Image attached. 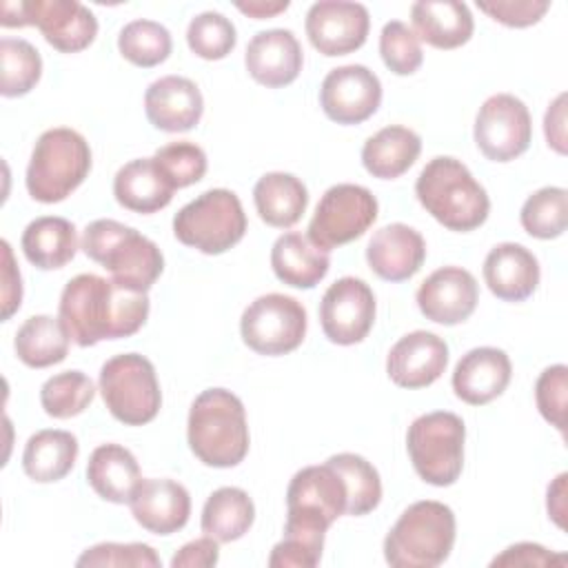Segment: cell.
<instances>
[{"mask_svg": "<svg viewBox=\"0 0 568 568\" xmlns=\"http://www.w3.org/2000/svg\"><path fill=\"white\" fill-rule=\"evenodd\" d=\"M539 262L524 244L501 242L484 260V282L504 302L528 300L539 286Z\"/></svg>", "mask_w": 568, "mask_h": 568, "instance_id": "25", "label": "cell"}, {"mask_svg": "<svg viewBox=\"0 0 568 568\" xmlns=\"http://www.w3.org/2000/svg\"><path fill=\"white\" fill-rule=\"evenodd\" d=\"M326 526L302 515L286 513L284 537L268 555L271 568H313L322 559Z\"/></svg>", "mask_w": 568, "mask_h": 568, "instance_id": "36", "label": "cell"}, {"mask_svg": "<svg viewBox=\"0 0 568 568\" xmlns=\"http://www.w3.org/2000/svg\"><path fill=\"white\" fill-rule=\"evenodd\" d=\"M240 333L257 355H286L304 342L306 308L284 293L260 295L244 308Z\"/></svg>", "mask_w": 568, "mask_h": 568, "instance_id": "10", "label": "cell"}, {"mask_svg": "<svg viewBox=\"0 0 568 568\" xmlns=\"http://www.w3.org/2000/svg\"><path fill=\"white\" fill-rule=\"evenodd\" d=\"M87 257L109 271L111 280L129 291L149 293L164 271L162 251L153 240L118 220H93L82 233Z\"/></svg>", "mask_w": 568, "mask_h": 568, "instance_id": "4", "label": "cell"}, {"mask_svg": "<svg viewBox=\"0 0 568 568\" xmlns=\"http://www.w3.org/2000/svg\"><path fill=\"white\" fill-rule=\"evenodd\" d=\"M133 519L153 535H173L186 526L191 515L189 490L166 477H151L138 484L131 501Z\"/></svg>", "mask_w": 568, "mask_h": 568, "instance_id": "21", "label": "cell"}, {"mask_svg": "<svg viewBox=\"0 0 568 568\" xmlns=\"http://www.w3.org/2000/svg\"><path fill=\"white\" fill-rule=\"evenodd\" d=\"M0 71V93L4 98H20L40 82L42 58L31 42L22 38H2Z\"/></svg>", "mask_w": 568, "mask_h": 568, "instance_id": "39", "label": "cell"}, {"mask_svg": "<svg viewBox=\"0 0 568 568\" xmlns=\"http://www.w3.org/2000/svg\"><path fill=\"white\" fill-rule=\"evenodd\" d=\"M246 233V213L229 189H209L184 204L173 217V235L206 255H220Z\"/></svg>", "mask_w": 568, "mask_h": 568, "instance_id": "7", "label": "cell"}, {"mask_svg": "<svg viewBox=\"0 0 568 568\" xmlns=\"http://www.w3.org/2000/svg\"><path fill=\"white\" fill-rule=\"evenodd\" d=\"M346 484L328 462L297 470L286 488V513L315 519L326 528L346 515Z\"/></svg>", "mask_w": 568, "mask_h": 568, "instance_id": "17", "label": "cell"}, {"mask_svg": "<svg viewBox=\"0 0 568 568\" xmlns=\"http://www.w3.org/2000/svg\"><path fill=\"white\" fill-rule=\"evenodd\" d=\"M0 24L2 27H27L24 2H2Z\"/></svg>", "mask_w": 568, "mask_h": 568, "instance_id": "54", "label": "cell"}, {"mask_svg": "<svg viewBox=\"0 0 568 568\" xmlns=\"http://www.w3.org/2000/svg\"><path fill=\"white\" fill-rule=\"evenodd\" d=\"M466 426L450 410H435L413 419L406 450L415 473L430 486H453L464 468Z\"/></svg>", "mask_w": 568, "mask_h": 568, "instance_id": "8", "label": "cell"}, {"mask_svg": "<svg viewBox=\"0 0 568 568\" xmlns=\"http://www.w3.org/2000/svg\"><path fill=\"white\" fill-rule=\"evenodd\" d=\"M475 144L493 162H510L528 151L532 120L528 106L513 93L490 95L475 118Z\"/></svg>", "mask_w": 568, "mask_h": 568, "instance_id": "12", "label": "cell"}, {"mask_svg": "<svg viewBox=\"0 0 568 568\" xmlns=\"http://www.w3.org/2000/svg\"><path fill=\"white\" fill-rule=\"evenodd\" d=\"M149 122L166 133L191 131L204 111L197 84L184 75H164L149 84L144 93Z\"/></svg>", "mask_w": 568, "mask_h": 568, "instance_id": "23", "label": "cell"}, {"mask_svg": "<svg viewBox=\"0 0 568 568\" xmlns=\"http://www.w3.org/2000/svg\"><path fill=\"white\" fill-rule=\"evenodd\" d=\"M422 153V138L402 124H390L371 135L362 146L364 169L379 180L404 175Z\"/></svg>", "mask_w": 568, "mask_h": 568, "instance_id": "30", "label": "cell"}, {"mask_svg": "<svg viewBox=\"0 0 568 568\" xmlns=\"http://www.w3.org/2000/svg\"><path fill=\"white\" fill-rule=\"evenodd\" d=\"M415 297L426 320L455 326L475 313L479 286L470 271L462 266H442L419 284Z\"/></svg>", "mask_w": 568, "mask_h": 568, "instance_id": "16", "label": "cell"}, {"mask_svg": "<svg viewBox=\"0 0 568 568\" xmlns=\"http://www.w3.org/2000/svg\"><path fill=\"white\" fill-rule=\"evenodd\" d=\"M415 195L442 226L457 233L481 226L490 211L486 189L464 162L450 155H437L422 169Z\"/></svg>", "mask_w": 568, "mask_h": 568, "instance_id": "3", "label": "cell"}, {"mask_svg": "<svg viewBox=\"0 0 568 568\" xmlns=\"http://www.w3.org/2000/svg\"><path fill=\"white\" fill-rule=\"evenodd\" d=\"M253 202L262 222L275 229H288L300 222L308 206V191L293 173H264L253 186Z\"/></svg>", "mask_w": 568, "mask_h": 568, "instance_id": "31", "label": "cell"}, {"mask_svg": "<svg viewBox=\"0 0 568 568\" xmlns=\"http://www.w3.org/2000/svg\"><path fill=\"white\" fill-rule=\"evenodd\" d=\"M80 444L73 433L44 428L33 433L22 453V468L29 479L40 484L60 481L67 477L78 459Z\"/></svg>", "mask_w": 568, "mask_h": 568, "instance_id": "33", "label": "cell"}, {"mask_svg": "<svg viewBox=\"0 0 568 568\" xmlns=\"http://www.w3.org/2000/svg\"><path fill=\"white\" fill-rule=\"evenodd\" d=\"M244 64L257 84L280 89L297 80L304 53L291 29H268L248 40Z\"/></svg>", "mask_w": 568, "mask_h": 568, "instance_id": "20", "label": "cell"}, {"mask_svg": "<svg viewBox=\"0 0 568 568\" xmlns=\"http://www.w3.org/2000/svg\"><path fill=\"white\" fill-rule=\"evenodd\" d=\"M519 222L524 231L537 240H555L568 224V193L561 186H544L535 191L521 206Z\"/></svg>", "mask_w": 568, "mask_h": 568, "instance_id": "40", "label": "cell"}, {"mask_svg": "<svg viewBox=\"0 0 568 568\" xmlns=\"http://www.w3.org/2000/svg\"><path fill=\"white\" fill-rule=\"evenodd\" d=\"M566 397H568V368L555 364L541 371L535 384V402L541 417L559 433L566 428Z\"/></svg>", "mask_w": 568, "mask_h": 568, "instance_id": "46", "label": "cell"}, {"mask_svg": "<svg viewBox=\"0 0 568 568\" xmlns=\"http://www.w3.org/2000/svg\"><path fill=\"white\" fill-rule=\"evenodd\" d=\"M426 260V242L408 224L393 222L373 233L366 246L371 271L386 282L410 280Z\"/></svg>", "mask_w": 568, "mask_h": 568, "instance_id": "22", "label": "cell"}, {"mask_svg": "<svg viewBox=\"0 0 568 568\" xmlns=\"http://www.w3.org/2000/svg\"><path fill=\"white\" fill-rule=\"evenodd\" d=\"M118 49H120V55L131 64L151 69L162 64L171 55L173 40L164 24L140 18V20H131L120 29Z\"/></svg>", "mask_w": 568, "mask_h": 568, "instance_id": "38", "label": "cell"}, {"mask_svg": "<svg viewBox=\"0 0 568 568\" xmlns=\"http://www.w3.org/2000/svg\"><path fill=\"white\" fill-rule=\"evenodd\" d=\"M546 142L559 155H566V93H559L544 115Z\"/></svg>", "mask_w": 568, "mask_h": 568, "instance_id": "51", "label": "cell"}, {"mask_svg": "<svg viewBox=\"0 0 568 568\" xmlns=\"http://www.w3.org/2000/svg\"><path fill=\"white\" fill-rule=\"evenodd\" d=\"M175 189L162 175L153 158H138L118 169L113 178V195L120 206L133 213H155L173 200Z\"/></svg>", "mask_w": 568, "mask_h": 568, "instance_id": "28", "label": "cell"}, {"mask_svg": "<svg viewBox=\"0 0 568 568\" xmlns=\"http://www.w3.org/2000/svg\"><path fill=\"white\" fill-rule=\"evenodd\" d=\"M95 386L82 371H64L49 377L40 388V404L49 417L69 419L87 410Z\"/></svg>", "mask_w": 568, "mask_h": 568, "instance_id": "41", "label": "cell"}, {"mask_svg": "<svg viewBox=\"0 0 568 568\" xmlns=\"http://www.w3.org/2000/svg\"><path fill=\"white\" fill-rule=\"evenodd\" d=\"M24 16L27 27H38L44 40L62 53H78L98 36L95 16L78 0H27Z\"/></svg>", "mask_w": 568, "mask_h": 568, "instance_id": "18", "label": "cell"}, {"mask_svg": "<svg viewBox=\"0 0 568 568\" xmlns=\"http://www.w3.org/2000/svg\"><path fill=\"white\" fill-rule=\"evenodd\" d=\"M304 27L311 44L320 53L333 58L353 53L366 42L371 16L359 2L320 0L311 4Z\"/></svg>", "mask_w": 568, "mask_h": 568, "instance_id": "15", "label": "cell"}, {"mask_svg": "<svg viewBox=\"0 0 568 568\" xmlns=\"http://www.w3.org/2000/svg\"><path fill=\"white\" fill-rule=\"evenodd\" d=\"M510 377L513 364L501 348L477 346L457 362L453 371V390L462 402L484 406L506 390Z\"/></svg>", "mask_w": 568, "mask_h": 568, "instance_id": "24", "label": "cell"}, {"mask_svg": "<svg viewBox=\"0 0 568 568\" xmlns=\"http://www.w3.org/2000/svg\"><path fill=\"white\" fill-rule=\"evenodd\" d=\"M455 513L450 506L422 499L410 504L384 539V559L393 568H435L455 546Z\"/></svg>", "mask_w": 568, "mask_h": 568, "instance_id": "5", "label": "cell"}, {"mask_svg": "<svg viewBox=\"0 0 568 568\" xmlns=\"http://www.w3.org/2000/svg\"><path fill=\"white\" fill-rule=\"evenodd\" d=\"M149 308L146 293L122 288L95 273H80L62 288L58 317L69 337L87 348L102 339L138 333L149 317Z\"/></svg>", "mask_w": 568, "mask_h": 568, "instance_id": "1", "label": "cell"}, {"mask_svg": "<svg viewBox=\"0 0 568 568\" xmlns=\"http://www.w3.org/2000/svg\"><path fill=\"white\" fill-rule=\"evenodd\" d=\"M373 288L359 277H339L320 302V324L324 335L339 346L362 342L375 322Z\"/></svg>", "mask_w": 568, "mask_h": 568, "instance_id": "13", "label": "cell"}, {"mask_svg": "<svg viewBox=\"0 0 568 568\" xmlns=\"http://www.w3.org/2000/svg\"><path fill=\"white\" fill-rule=\"evenodd\" d=\"M344 479L348 493L346 515L362 517L377 508L382 499V479L377 468L362 455L337 453L326 459Z\"/></svg>", "mask_w": 568, "mask_h": 568, "instance_id": "37", "label": "cell"}, {"mask_svg": "<svg viewBox=\"0 0 568 568\" xmlns=\"http://www.w3.org/2000/svg\"><path fill=\"white\" fill-rule=\"evenodd\" d=\"M382 104V82L364 64L331 69L320 87V106L337 124H359Z\"/></svg>", "mask_w": 568, "mask_h": 568, "instance_id": "14", "label": "cell"}, {"mask_svg": "<svg viewBox=\"0 0 568 568\" xmlns=\"http://www.w3.org/2000/svg\"><path fill=\"white\" fill-rule=\"evenodd\" d=\"M162 175L173 189H184L200 182L206 173V153L202 146L189 140L164 144L153 155Z\"/></svg>", "mask_w": 568, "mask_h": 568, "instance_id": "43", "label": "cell"}, {"mask_svg": "<svg viewBox=\"0 0 568 568\" xmlns=\"http://www.w3.org/2000/svg\"><path fill=\"white\" fill-rule=\"evenodd\" d=\"M566 479L568 475L566 473H559L555 477V481L548 486V495H546V508H548V515L550 519L564 528V517H566Z\"/></svg>", "mask_w": 568, "mask_h": 568, "instance_id": "52", "label": "cell"}, {"mask_svg": "<svg viewBox=\"0 0 568 568\" xmlns=\"http://www.w3.org/2000/svg\"><path fill=\"white\" fill-rule=\"evenodd\" d=\"M566 559L550 552L541 544L532 541H519L508 546L501 555H497L490 566H552V564H564Z\"/></svg>", "mask_w": 568, "mask_h": 568, "instance_id": "48", "label": "cell"}, {"mask_svg": "<svg viewBox=\"0 0 568 568\" xmlns=\"http://www.w3.org/2000/svg\"><path fill=\"white\" fill-rule=\"evenodd\" d=\"M255 519V504L246 490L222 486L209 495L202 508V532L220 544L237 541L248 532Z\"/></svg>", "mask_w": 568, "mask_h": 568, "instance_id": "34", "label": "cell"}, {"mask_svg": "<svg viewBox=\"0 0 568 568\" xmlns=\"http://www.w3.org/2000/svg\"><path fill=\"white\" fill-rule=\"evenodd\" d=\"M331 266L328 251L315 246L308 235L288 231L273 242L271 268L275 277L293 288L317 286Z\"/></svg>", "mask_w": 568, "mask_h": 568, "instance_id": "27", "label": "cell"}, {"mask_svg": "<svg viewBox=\"0 0 568 568\" xmlns=\"http://www.w3.org/2000/svg\"><path fill=\"white\" fill-rule=\"evenodd\" d=\"M220 559V541L204 535L184 544L171 559L173 568H211Z\"/></svg>", "mask_w": 568, "mask_h": 568, "instance_id": "49", "label": "cell"}, {"mask_svg": "<svg viewBox=\"0 0 568 568\" xmlns=\"http://www.w3.org/2000/svg\"><path fill=\"white\" fill-rule=\"evenodd\" d=\"M100 393L109 413L126 426L149 424L162 406L155 366L140 353L106 359L100 368Z\"/></svg>", "mask_w": 568, "mask_h": 568, "instance_id": "9", "label": "cell"}, {"mask_svg": "<svg viewBox=\"0 0 568 568\" xmlns=\"http://www.w3.org/2000/svg\"><path fill=\"white\" fill-rule=\"evenodd\" d=\"M235 42H237V33L233 22L217 11L197 13L189 22L186 44L202 60L226 58L235 49Z\"/></svg>", "mask_w": 568, "mask_h": 568, "instance_id": "42", "label": "cell"}, {"mask_svg": "<svg viewBox=\"0 0 568 568\" xmlns=\"http://www.w3.org/2000/svg\"><path fill=\"white\" fill-rule=\"evenodd\" d=\"M89 486L111 504H129L142 473L133 453L120 444L98 446L87 464Z\"/></svg>", "mask_w": 568, "mask_h": 568, "instance_id": "29", "label": "cell"}, {"mask_svg": "<svg viewBox=\"0 0 568 568\" xmlns=\"http://www.w3.org/2000/svg\"><path fill=\"white\" fill-rule=\"evenodd\" d=\"M479 11L490 16L493 20L513 27L524 29L530 24H537L546 11L550 9L548 0H490V2H477Z\"/></svg>", "mask_w": 568, "mask_h": 568, "instance_id": "47", "label": "cell"}, {"mask_svg": "<svg viewBox=\"0 0 568 568\" xmlns=\"http://www.w3.org/2000/svg\"><path fill=\"white\" fill-rule=\"evenodd\" d=\"M69 333L60 317L31 315L16 333L13 348L29 368H47L60 364L69 353Z\"/></svg>", "mask_w": 568, "mask_h": 568, "instance_id": "35", "label": "cell"}, {"mask_svg": "<svg viewBox=\"0 0 568 568\" xmlns=\"http://www.w3.org/2000/svg\"><path fill=\"white\" fill-rule=\"evenodd\" d=\"M377 200L362 184H335L317 202L308 222V240L324 248H337L362 237L377 220Z\"/></svg>", "mask_w": 568, "mask_h": 568, "instance_id": "11", "label": "cell"}, {"mask_svg": "<svg viewBox=\"0 0 568 568\" xmlns=\"http://www.w3.org/2000/svg\"><path fill=\"white\" fill-rule=\"evenodd\" d=\"M379 55L386 69L395 75H410L424 62L419 38L402 20H390L384 24L379 33Z\"/></svg>", "mask_w": 568, "mask_h": 568, "instance_id": "44", "label": "cell"}, {"mask_svg": "<svg viewBox=\"0 0 568 568\" xmlns=\"http://www.w3.org/2000/svg\"><path fill=\"white\" fill-rule=\"evenodd\" d=\"M89 171L91 149L84 135L69 126H55L36 140L24 184L36 202L53 204L69 197Z\"/></svg>", "mask_w": 568, "mask_h": 568, "instance_id": "6", "label": "cell"}, {"mask_svg": "<svg viewBox=\"0 0 568 568\" xmlns=\"http://www.w3.org/2000/svg\"><path fill=\"white\" fill-rule=\"evenodd\" d=\"M448 366V344L430 331L399 337L386 357V373L399 388H424L442 377Z\"/></svg>", "mask_w": 568, "mask_h": 568, "instance_id": "19", "label": "cell"}, {"mask_svg": "<svg viewBox=\"0 0 568 568\" xmlns=\"http://www.w3.org/2000/svg\"><path fill=\"white\" fill-rule=\"evenodd\" d=\"M235 7L255 20L264 18H275L277 13L288 9V0H248V2H235Z\"/></svg>", "mask_w": 568, "mask_h": 568, "instance_id": "53", "label": "cell"}, {"mask_svg": "<svg viewBox=\"0 0 568 568\" xmlns=\"http://www.w3.org/2000/svg\"><path fill=\"white\" fill-rule=\"evenodd\" d=\"M2 320L7 322L22 302V280H20V271L13 262V253L7 240H2Z\"/></svg>", "mask_w": 568, "mask_h": 568, "instance_id": "50", "label": "cell"}, {"mask_svg": "<svg viewBox=\"0 0 568 568\" xmlns=\"http://www.w3.org/2000/svg\"><path fill=\"white\" fill-rule=\"evenodd\" d=\"M186 439L202 464L213 468L237 466L251 442L242 399L226 388L202 390L189 410Z\"/></svg>", "mask_w": 568, "mask_h": 568, "instance_id": "2", "label": "cell"}, {"mask_svg": "<svg viewBox=\"0 0 568 568\" xmlns=\"http://www.w3.org/2000/svg\"><path fill=\"white\" fill-rule=\"evenodd\" d=\"M78 566H115V568H158L162 561L158 552L149 544H118L104 541L87 548L78 561Z\"/></svg>", "mask_w": 568, "mask_h": 568, "instance_id": "45", "label": "cell"}, {"mask_svg": "<svg viewBox=\"0 0 568 568\" xmlns=\"http://www.w3.org/2000/svg\"><path fill=\"white\" fill-rule=\"evenodd\" d=\"M20 246L33 266L42 271L62 268L78 253V231L73 222L58 215L36 217L27 224Z\"/></svg>", "mask_w": 568, "mask_h": 568, "instance_id": "32", "label": "cell"}, {"mask_svg": "<svg viewBox=\"0 0 568 568\" xmlns=\"http://www.w3.org/2000/svg\"><path fill=\"white\" fill-rule=\"evenodd\" d=\"M413 31L435 49H457L475 31L473 13L457 0H419L410 7Z\"/></svg>", "mask_w": 568, "mask_h": 568, "instance_id": "26", "label": "cell"}]
</instances>
